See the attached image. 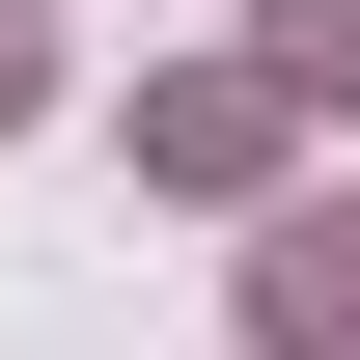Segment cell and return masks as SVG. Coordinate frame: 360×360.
I'll use <instances>...</instances> for the list:
<instances>
[{
	"mask_svg": "<svg viewBox=\"0 0 360 360\" xmlns=\"http://www.w3.org/2000/svg\"><path fill=\"white\" fill-rule=\"evenodd\" d=\"M250 56H277V111H360V0H250Z\"/></svg>",
	"mask_w": 360,
	"mask_h": 360,
	"instance_id": "3957f363",
	"label": "cell"
},
{
	"mask_svg": "<svg viewBox=\"0 0 360 360\" xmlns=\"http://www.w3.org/2000/svg\"><path fill=\"white\" fill-rule=\"evenodd\" d=\"M250 360H360V194H277L250 222Z\"/></svg>",
	"mask_w": 360,
	"mask_h": 360,
	"instance_id": "7a4b0ae2",
	"label": "cell"
},
{
	"mask_svg": "<svg viewBox=\"0 0 360 360\" xmlns=\"http://www.w3.org/2000/svg\"><path fill=\"white\" fill-rule=\"evenodd\" d=\"M28 111H56V0H0V139H28Z\"/></svg>",
	"mask_w": 360,
	"mask_h": 360,
	"instance_id": "277c9868",
	"label": "cell"
},
{
	"mask_svg": "<svg viewBox=\"0 0 360 360\" xmlns=\"http://www.w3.org/2000/svg\"><path fill=\"white\" fill-rule=\"evenodd\" d=\"M277 139H305V111H277V56H194V84H139V167H167V194H277Z\"/></svg>",
	"mask_w": 360,
	"mask_h": 360,
	"instance_id": "6da1fadb",
	"label": "cell"
}]
</instances>
